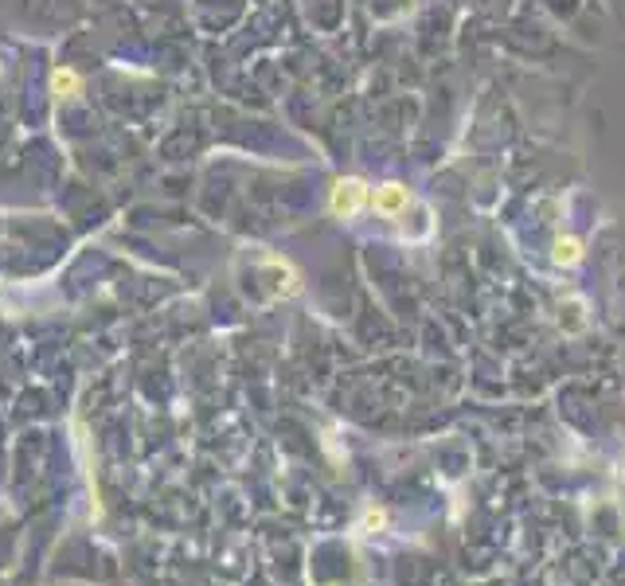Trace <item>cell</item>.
<instances>
[{"mask_svg":"<svg viewBox=\"0 0 625 586\" xmlns=\"http://www.w3.org/2000/svg\"><path fill=\"white\" fill-rule=\"evenodd\" d=\"M364 184H356V180H344V184H336V196H333V211L336 215H352V211L364 204Z\"/></svg>","mask_w":625,"mask_h":586,"instance_id":"6da1fadb","label":"cell"},{"mask_svg":"<svg viewBox=\"0 0 625 586\" xmlns=\"http://www.w3.org/2000/svg\"><path fill=\"white\" fill-rule=\"evenodd\" d=\"M403 204V192H379L375 196V208H383V211H395Z\"/></svg>","mask_w":625,"mask_h":586,"instance_id":"7a4b0ae2","label":"cell"},{"mask_svg":"<svg viewBox=\"0 0 625 586\" xmlns=\"http://www.w3.org/2000/svg\"><path fill=\"white\" fill-rule=\"evenodd\" d=\"M75 86H79L75 75H55V90H75Z\"/></svg>","mask_w":625,"mask_h":586,"instance_id":"3957f363","label":"cell"}]
</instances>
